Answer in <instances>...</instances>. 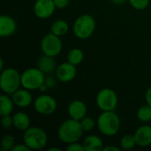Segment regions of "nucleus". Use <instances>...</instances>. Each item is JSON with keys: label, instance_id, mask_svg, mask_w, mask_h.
Here are the masks:
<instances>
[{"label": "nucleus", "instance_id": "20e7f679", "mask_svg": "<svg viewBox=\"0 0 151 151\" xmlns=\"http://www.w3.org/2000/svg\"><path fill=\"white\" fill-rule=\"evenodd\" d=\"M21 85V75L14 68H7L2 71L0 77L1 89L9 95H12Z\"/></svg>", "mask_w": 151, "mask_h": 151}, {"label": "nucleus", "instance_id": "a878e982", "mask_svg": "<svg viewBox=\"0 0 151 151\" xmlns=\"http://www.w3.org/2000/svg\"><path fill=\"white\" fill-rule=\"evenodd\" d=\"M130 4L137 10H144L150 4V0H128Z\"/></svg>", "mask_w": 151, "mask_h": 151}, {"label": "nucleus", "instance_id": "cd10ccee", "mask_svg": "<svg viewBox=\"0 0 151 151\" xmlns=\"http://www.w3.org/2000/svg\"><path fill=\"white\" fill-rule=\"evenodd\" d=\"M67 151H85V148L83 144H79L77 142H73L69 144V146L66 148Z\"/></svg>", "mask_w": 151, "mask_h": 151}, {"label": "nucleus", "instance_id": "f3484780", "mask_svg": "<svg viewBox=\"0 0 151 151\" xmlns=\"http://www.w3.org/2000/svg\"><path fill=\"white\" fill-rule=\"evenodd\" d=\"M83 146L86 151H101L104 149L102 139L96 135L88 136L83 142Z\"/></svg>", "mask_w": 151, "mask_h": 151}, {"label": "nucleus", "instance_id": "f704fd0d", "mask_svg": "<svg viewBox=\"0 0 151 151\" xmlns=\"http://www.w3.org/2000/svg\"><path fill=\"white\" fill-rule=\"evenodd\" d=\"M49 151H60V149H58V148H50L48 150Z\"/></svg>", "mask_w": 151, "mask_h": 151}, {"label": "nucleus", "instance_id": "b1692460", "mask_svg": "<svg viewBox=\"0 0 151 151\" xmlns=\"http://www.w3.org/2000/svg\"><path fill=\"white\" fill-rule=\"evenodd\" d=\"M14 144V138L11 134H5L1 140V150L3 151L12 150Z\"/></svg>", "mask_w": 151, "mask_h": 151}, {"label": "nucleus", "instance_id": "5701e85b", "mask_svg": "<svg viewBox=\"0 0 151 151\" xmlns=\"http://www.w3.org/2000/svg\"><path fill=\"white\" fill-rule=\"evenodd\" d=\"M137 117L140 121L148 122L151 120V107L147 104L142 106L137 111Z\"/></svg>", "mask_w": 151, "mask_h": 151}, {"label": "nucleus", "instance_id": "412c9836", "mask_svg": "<svg viewBox=\"0 0 151 151\" xmlns=\"http://www.w3.org/2000/svg\"><path fill=\"white\" fill-rule=\"evenodd\" d=\"M83 58H84L83 51L78 48L71 50L67 55L68 62H70L71 64H73L74 65H78L79 64H81L83 60Z\"/></svg>", "mask_w": 151, "mask_h": 151}, {"label": "nucleus", "instance_id": "423d86ee", "mask_svg": "<svg viewBox=\"0 0 151 151\" xmlns=\"http://www.w3.org/2000/svg\"><path fill=\"white\" fill-rule=\"evenodd\" d=\"M45 82L44 73L37 68H29L21 73V86L28 90L40 88Z\"/></svg>", "mask_w": 151, "mask_h": 151}, {"label": "nucleus", "instance_id": "2eb2a0df", "mask_svg": "<svg viewBox=\"0 0 151 151\" xmlns=\"http://www.w3.org/2000/svg\"><path fill=\"white\" fill-rule=\"evenodd\" d=\"M134 138L138 146H150L151 144V127L146 125L139 127L134 134Z\"/></svg>", "mask_w": 151, "mask_h": 151}, {"label": "nucleus", "instance_id": "dca6fc26", "mask_svg": "<svg viewBox=\"0 0 151 151\" xmlns=\"http://www.w3.org/2000/svg\"><path fill=\"white\" fill-rule=\"evenodd\" d=\"M37 66L43 73H52L56 68V62L54 57H50L47 55L41 57L38 60Z\"/></svg>", "mask_w": 151, "mask_h": 151}, {"label": "nucleus", "instance_id": "9b49d317", "mask_svg": "<svg viewBox=\"0 0 151 151\" xmlns=\"http://www.w3.org/2000/svg\"><path fill=\"white\" fill-rule=\"evenodd\" d=\"M77 73L76 65L71 64L70 62L63 63L58 66L56 70L57 78L58 81L62 82H69L72 81Z\"/></svg>", "mask_w": 151, "mask_h": 151}, {"label": "nucleus", "instance_id": "c85d7f7f", "mask_svg": "<svg viewBox=\"0 0 151 151\" xmlns=\"http://www.w3.org/2000/svg\"><path fill=\"white\" fill-rule=\"evenodd\" d=\"M57 8H65L69 4L70 0H53Z\"/></svg>", "mask_w": 151, "mask_h": 151}, {"label": "nucleus", "instance_id": "473e14b6", "mask_svg": "<svg viewBox=\"0 0 151 151\" xmlns=\"http://www.w3.org/2000/svg\"><path fill=\"white\" fill-rule=\"evenodd\" d=\"M104 151H119V148L116 147V146H106L104 147L103 149Z\"/></svg>", "mask_w": 151, "mask_h": 151}, {"label": "nucleus", "instance_id": "0eeeda50", "mask_svg": "<svg viewBox=\"0 0 151 151\" xmlns=\"http://www.w3.org/2000/svg\"><path fill=\"white\" fill-rule=\"evenodd\" d=\"M96 104L103 111H114L118 104V96L111 88H104L97 94Z\"/></svg>", "mask_w": 151, "mask_h": 151}, {"label": "nucleus", "instance_id": "7c9ffc66", "mask_svg": "<svg viewBox=\"0 0 151 151\" xmlns=\"http://www.w3.org/2000/svg\"><path fill=\"white\" fill-rule=\"evenodd\" d=\"M44 84H45L47 87L52 88V87L55 85V81H54V79H53V78H51V77H48V78H46V79H45V82H44Z\"/></svg>", "mask_w": 151, "mask_h": 151}, {"label": "nucleus", "instance_id": "39448f33", "mask_svg": "<svg viewBox=\"0 0 151 151\" xmlns=\"http://www.w3.org/2000/svg\"><path fill=\"white\" fill-rule=\"evenodd\" d=\"M96 28L95 19L89 14H83L77 18L73 24L74 35L81 39H88L92 35Z\"/></svg>", "mask_w": 151, "mask_h": 151}, {"label": "nucleus", "instance_id": "c756f323", "mask_svg": "<svg viewBox=\"0 0 151 151\" xmlns=\"http://www.w3.org/2000/svg\"><path fill=\"white\" fill-rule=\"evenodd\" d=\"M30 149L24 143V144H16L12 148V151H29Z\"/></svg>", "mask_w": 151, "mask_h": 151}, {"label": "nucleus", "instance_id": "f8f14e48", "mask_svg": "<svg viewBox=\"0 0 151 151\" xmlns=\"http://www.w3.org/2000/svg\"><path fill=\"white\" fill-rule=\"evenodd\" d=\"M17 28V24L14 19L9 15H1L0 16V35L10 36L15 33Z\"/></svg>", "mask_w": 151, "mask_h": 151}, {"label": "nucleus", "instance_id": "4be33fe9", "mask_svg": "<svg viewBox=\"0 0 151 151\" xmlns=\"http://www.w3.org/2000/svg\"><path fill=\"white\" fill-rule=\"evenodd\" d=\"M135 145H137V144H136L134 135L127 134V135L123 136L120 140V147L125 150H132Z\"/></svg>", "mask_w": 151, "mask_h": 151}, {"label": "nucleus", "instance_id": "bb28decb", "mask_svg": "<svg viewBox=\"0 0 151 151\" xmlns=\"http://www.w3.org/2000/svg\"><path fill=\"white\" fill-rule=\"evenodd\" d=\"M1 123H2L3 127H4V128H9V127H11L12 126H13V118L11 117L10 115L2 116Z\"/></svg>", "mask_w": 151, "mask_h": 151}, {"label": "nucleus", "instance_id": "6e6552de", "mask_svg": "<svg viewBox=\"0 0 151 151\" xmlns=\"http://www.w3.org/2000/svg\"><path fill=\"white\" fill-rule=\"evenodd\" d=\"M41 49L44 55L56 57L62 50V42L59 36L50 33L42 38L41 42Z\"/></svg>", "mask_w": 151, "mask_h": 151}, {"label": "nucleus", "instance_id": "7ed1b4c3", "mask_svg": "<svg viewBox=\"0 0 151 151\" xmlns=\"http://www.w3.org/2000/svg\"><path fill=\"white\" fill-rule=\"evenodd\" d=\"M24 143L33 150H38L44 148L48 142V136L45 131L40 127L27 128L23 136Z\"/></svg>", "mask_w": 151, "mask_h": 151}, {"label": "nucleus", "instance_id": "a211bd4d", "mask_svg": "<svg viewBox=\"0 0 151 151\" xmlns=\"http://www.w3.org/2000/svg\"><path fill=\"white\" fill-rule=\"evenodd\" d=\"M13 126L20 131H26L27 128H29L30 125V119L29 117L22 111L17 112L13 117Z\"/></svg>", "mask_w": 151, "mask_h": 151}, {"label": "nucleus", "instance_id": "72a5a7b5", "mask_svg": "<svg viewBox=\"0 0 151 151\" xmlns=\"http://www.w3.org/2000/svg\"><path fill=\"white\" fill-rule=\"evenodd\" d=\"M112 3H114L115 4H125L127 0H111Z\"/></svg>", "mask_w": 151, "mask_h": 151}, {"label": "nucleus", "instance_id": "1a4fd4ad", "mask_svg": "<svg viewBox=\"0 0 151 151\" xmlns=\"http://www.w3.org/2000/svg\"><path fill=\"white\" fill-rule=\"evenodd\" d=\"M34 106L38 113L42 115H50L57 110L58 104L52 96L42 95L35 99Z\"/></svg>", "mask_w": 151, "mask_h": 151}, {"label": "nucleus", "instance_id": "2f4dec72", "mask_svg": "<svg viewBox=\"0 0 151 151\" xmlns=\"http://www.w3.org/2000/svg\"><path fill=\"white\" fill-rule=\"evenodd\" d=\"M146 102L147 104H149L151 107V87H150L146 92Z\"/></svg>", "mask_w": 151, "mask_h": 151}, {"label": "nucleus", "instance_id": "393cba45", "mask_svg": "<svg viewBox=\"0 0 151 151\" xmlns=\"http://www.w3.org/2000/svg\"><path fill=\"white\" fill-rule=\"evenodd\" d=\"M81 127H82L84 132H89L94 128L95 121H94L93 119H91L89 117H87V118H84L83 119H81Z\"/></svg>", "mask_w": 151, "mask_h": 151}, {"label": "nucleus", "instance_id": "aec40b11", "mask_svg": "<svg viewBox=\"0 0 151 151\" xmlns=\"http://www.w3.org/2000/svg\"><path fill=\"white\" fill-rule=\"evenodd\" d=\"M69 30V26L68 23L63 19H58L55 21L50 28V31L52 34L58 35V36H62L65 35Z\"/></svg>", "mask_w": 151, "mask_h": 151}, {"label": "nucleus", "instance_id": "4468645a", "mask_svg": "<svg viewBox=\"0 0 151 151\" xmlns=\"http://www.w3.org/2000/svg\"><path fill=\"white\" fill-rule=\"evenodd\" d=\"M68 114L71 117V119L80 121L83 119L87 114V106L81 101H73L69 104Z\"/></svg>", "mask_w": 151, "mask_h": 151}, {"label": "nucleus", "instance_id": "9d476101", "mask_svg": "<svg viewBox=\"0 0 151 151\" xmlns=\"http://www.w3.org/2000/svg\"><path fill=\"white\" fill-rule=\"evenodd\" d=\"M56 9L53 0H37L34 5L35 14L40 19H47L51 16Z\"/></svg>", "mask_w": 151, "mask_h": 151}, {"label": "nucleus", "instance_id": "6ab92c4d", "mask_svg": "<svg viewBox=\"0 0 151 151\" xmlns=\"http://www.w3.org/2000/svg\"><path fill=\"white\" fill-rule=\"evenodd\" d=\"M13 101L5 95L0 96V115H10L13 109Z\"/></svg>", "mask_w": 151, "mask_h": 151}, {"label": "nucleus", "instance_id": "f03ea898", "mask_svg": "<svg viewBox=\"0 0 151 151\" xmlns=\"http://www.w3.org/2000/svg\"><path fill=\"white\" fill-rule=\"evenodd\" d=\"M97 127L103 134L113 136L119 130L120 119L113 111H104L97 119Z\"/></svg>", "mask_w": 151, "mask_h": 151}, {"label": "nucleus", "instance_id": "f257e3e1", "mask_svg": "<svg viewBox=\"0 0 151 151\" xmlns=\"http://www.w3.org/2000/svg\"><path fill=\"white\" fill-rule=\"evenodd\" d=\"M81 122L79 120L70 119L64 121L58 128V137L65 143L77 142L83 134Z\"/></svg>", "mask_w": 151, "mask_h": 151}, {"label": "nucleus", "instance_id": "ddd939ff", "mask_svg": "<svg viewBox=\"0 0 151 151\" xmlns=\"http://www.w3.org/2000/svg\"><path fill=\"white\" fill-rule=\"evenodd\" d=\"M12 99L15 105H17L18 107H21V108L29 106L33 102L31 94L29 93L28 89H26V88L24 89L19 88L17 91H15L12 95Z\"/></svg>", "mask_w": 151, "mask_h": 151}]
</instances>
